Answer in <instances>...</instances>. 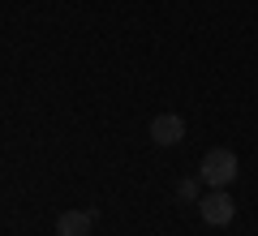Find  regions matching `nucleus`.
<instances>
[{
    "label": "nucleus",
    "instance_id": "3",
    "mask_svg": "<svg viewBox=\"0 0 258 236\" xmlns=\"http://www.w3.org/2000/svg\"><path fill=\"white\" fill-rule=\"evenodd\" d=\"M151 142L155 146H181L185 142V120L176 116V112H159V116L151 120Z\"/></svg>",
    "mask_w": 258,
    "mask_h": 236
},
{
    "label": "nucleus",
    "instance_id": "2",
    "mask_svg": "<svg viewBox=\"0 0 258 236\" xmlns=\"http://www.w3.org/2000/svg\"><path fill=\"white\" fill-rule=\"evenodd\" d=\"M198 215H203L207 227H228L232 215H237V202H232L228 189H211L207 198H198Z\"/></svg>",
    "mask_w": 258,
    "mask_h": 236
},
{
    "label": "nucleus",
    "instance_id": "4",
    "mask_svg": "<svg viewBox=\"0 0 258 236\" xmlns=\"http://www.w3.org/2000/svg\"><path fill=\"white\" fill-rule=\"evenodd\" d=\"M95 227V210H64L56 219V236H91Z\"/></svg>",
    "mask_w": 258,
    "mask_h": 236
},
{
    "label": "nucleus",
    "instance_id": "5",
    "mask_svg": "<svg viewBox=\"0 0 258 236\" xmlns=\"http://www.w3.org/2000/svg\"><path fill=\"white\" fill-rule=\"evenodd\" d=\"M198 189H203V176H198V181H181L176 185V198L181 202H198Z\"/></svg>",
    "mask_w": 258,
    "mask_h": 236
},
{
    "label": "nucleus",
    "instance_id": "1",
    "mask_svg": "<svg viewBox=\"0 0 258 236\" xmlns=\"http://www.w3.org/2000/svg\"><path fill=\"white\" fill-rule=\"evenodd\" d=\"M241 164L237 154L228 150V146H215V150L203 154V164H198V176H203V185H211V189H228L232 181H237Z\"/></svg>",
    "mask_w": 258,
    "mask_h": 236
}]
</instances>
